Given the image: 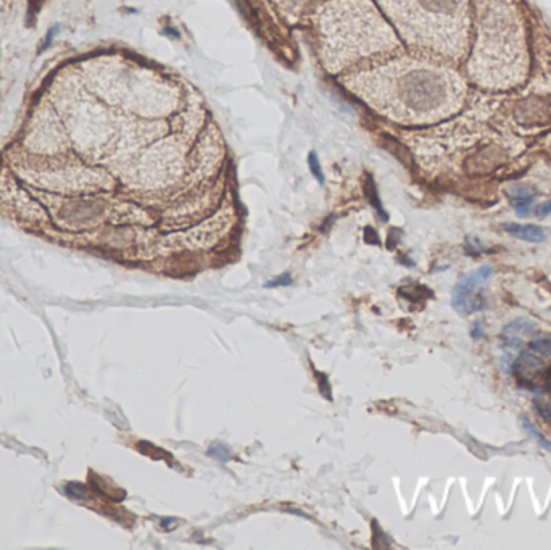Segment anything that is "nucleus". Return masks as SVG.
<instances>
[{
	"label": "nucleus",
	"mask_w": 551,
	"mask_h": 550,
	"mask_svg": "<svg viewBox=\"0 0 551 550\" xmlns=\"http://www.w3.org/2000/svg\"><path fill=\"white\" fill-rule=\"evenodd\" d=\"M402 95L408 107L426 110L438 105L443 97V86L431 71H411L402 81Z\"/></svg>",
	"instance_id": "obj_1"
},
{
	"label": "nucleus",
	"mask_w": 551,
	"mask_h": 550,
	"mask_svg": "<svg viewBox=\"0 0 551 550\" xmlns=\"http://www.w3.org/2000/svg\"><path fill=\"white\" fill-rule=\"evenodd\" d=\"M493 270L490 265H482L480 268L471 271L469 275L460 277L453 287V297L451 305L460 313L469 315L474 311L485 308V300L480 295V287L490 279Z\"/></svg>",
	"instance_id": "obj_2"
},
{
	"label": "nucleus",
	"mask_w": 551,
	"mask_h": 550,
	"mask_svg": "<svg viewBox=\"0 0 551 550\" xmlns=\"http://www.w3.org/2000/svg\"><path fill=\"white\" fill-rule=\"evenodd\" d=\"M503 231L508 233L509 236L516 237V239L525 241V242H533V244H542V242L547 241L548 233L547 229L542 226H537V224H518V223H504L503 224Z\"/></svg>",
	"instance_id": "obj_3"
},
{
	"label": "nucleus",
	"mask_w": 551,
	"mask_h": 550,
	"mask_svg": "<svg viewBox=\"0 0 551 550\" xmlns=\"http://www.w3.org/2000/svg\"><path fill=\"white\" fill-rule=\"evenodd\" d=\"M511 195H513V205H514L516 215L521 218L529 215L532 202L535 199V194L525 186H514L511 189Z\"/></svg>",
	"instance_id": "obj_4"
},
{
	"label": "nucleus",
	"mask_w": 551,
	"mask_h": 550,
	"mask_svg": "<svg viewBox=\"0 0 551 550\" xmlns=\"http://www.w3.org/2000/svg\"><path fill=\"white\" fill-rule=\"evenodd\" d=\"M427 10L438 11V13H451L455 10V0H419Z\"/></svg>",
	"instance_id": "obj_5"
},
{
	"label": "nucleus",
	"mask_w": 551,
	"mask_h": 550,
	"mask_svg": "<svg viewBox=\"0 0 551 550\" xmlns=\"http://www.w3.org/2000/svg\"><path fill=\"white\" fill-rule=\"evenodd\" d=\"M208 457H211V458L221 461V463H228L232 458V450L228 447V445L216 442L208 449Z\"/></svg>",
	"instance_id": "obj_6"
},
{
	"label": "nucleus",
	"mask_w": 551,
	"mask_h": 550,
	"mask_svg": "<svg viewBox=\"0 0 551 550\" xmlns=\"http://www.w3.org/2000/svg\"><path fill=\"white\" fill-rule=\"evenodd\" d=\"M366 195L369 197V202H371V204H373V207L376 208V212L380 215L382 221H387V213L384 212V207H382L380 200H379V195H377L376 186H374V183L371 181V179H369V183H368V186H366Z\"/></svg>",
	"instance_id": "obj_7"
},
{
	"label": "nucleus",
	"mask_w": 551,
	"mask_h": 550,
	"mask_svg": "<svg viewBox=\"0 0 551 550\" xmlns=\"http://www.w3.org/2000/svg\"><path fill=\"white\" fill-rule=\"evenodd\" d=\"M521 423H522V426H524V429H525L527 432H529L530 436H533V437H535V441H537L538 444H542V447H545V449H547V450H550V452H551V444H550V442L547 441V439H545V437L542 436L540 432L537 431V428L533 426V425H532V423H530L529 420H527V418H524V416H522V418H521Z\"/></svg>",
	"instance_id": "obj_8"
},
{
	"label": "nucleus",
	"mask_w": 551,
	"mask_h": 550,
	"mask_svg": "<svg viewBox=\"0 0 551 550\" xmlns=\"http://www.w3.org/2000/svg\"><path fill=\"white\" fill-rule=\"evenodd\" d=\"M308 165H310V170L313 173V176L316 178V181L319 184H324V173L321 170V165H319V160H318V155L315 152H311L308 155Z\"/></svg>",
	"instance_id": "obj_9"
},
{
	"label": "nucleus",
	"mask_w": 551,
	"mask_h": 550,
	"mask_svg": "<svg viewBox=\"0 0 551 550\" xmlns=\"http://www.w3.org/2000/svg\"><path fill=\"white\" fill-rule=\"evenodd\" d=\"M318 376V384H319V391L326 398L329 400H332V394H330V386H329V381H327V376L324 373H316Z\"/></svg>",
	"instance_id": "obj_10"
},
{
	"label": "nucleus",
	"mask_w": 551,
	"mask_h": 550,
	"mask_svg": "<svg viewBox=\"0 0 551 550\" xmlns=\"http://www.w3.org/2000/svg\"><path fill=\"white\" fill-rule=\"evenodd\" d=\"M290 282H292V279H290V276L289 275H282L281 277H277V279H274V281H271V282H268V284H266V287H277V286H289Z\"/></svg>",
	"instance_id": "obj_11"
},
{
	"label": "nucleus",
	"mask_w": 551,
	"mask_h": 550,
	"mask_svg": "<svg viewBox=\"0 0 551 550\" xmlns=\"http://www.w3.org/2000/svg\"><path fill=\"white\" fill-rule=\"evenodd\" d=\"M550 213H551V200L545 202V204H542L540 207L537 208V216H540V218L548 216Z\"/></svg>",
	"instance_id": "obj_12"
},
{
	"label": "nucleus",
	"mask_w": 551,
	"mask_h": 550,
	"mask_svg": "<svg viewBox=\"0 0 551 550\" xmlns=\"http://www.w3.org/2000/svg\"><path fill=\"white\" fill-rule=\"evenodd\" d=\"M364 239H366L368 244H379V237L376 236L373 228H366V231H364Z\"/></svg>",
	"instance_id": "obj_13"
},
{
	"label": "nucleus",
	"mask_w": 551,
	"mask_h": 550,
	"mask_svg": "<svg viewBox=\"0 0 551 550\" xmlns=\"http://www.w3.org/2000/svg\"><path fill=\"white\" fill-rule=\"evenodd\" d=\"M58 31V28L55 26V28H52V31H49V34H47V37H45V40H44V45H42V49H40V52H44L45 49L49 47V44L52 42V39H54V36H55V32Z\"/></svg>",
	"instance_id": "obj_14"
},
{
	"label": "nucleus",
	"mask_w": 551,
	"mask_h": 550,
	"mask_svg": "<svg viewBox=\"0 0 551 550\" xmlns=\"http://www.w3.org/2000/svg\"><path fill=\"white\" fill-rule=\"evenodd\" d=\"M174 523H176V519H174V518H163V519H160V524L163 526L165 529H170Z\"/></svg>",
	"instance_id": "obj_15"
},
{
	"label": "nucleus",
	"mask_w": 551,
	"mask_h": 550,
	"mask_svg": "<svg viewBox=\"0 0 551 550\" xmlns=\"http://www.w3.org/2000/svg\"><path fill=\"white\" fill-rule=\"evenodd\" d=\"M474 337H482V329H480V323H475V328L472 331Z\"/></svg>",
	"instance_id": "obj_16"
}]
</instances>
